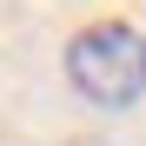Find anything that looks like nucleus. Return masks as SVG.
Returning <instances> with one entry per match:
<instances>
[{
	"label": "nucleus",
	"mask_w": 146,
	"mask_h": 146,
	"mask_svg": "<svg viewBox=\"0 0 146 146\" xmlns=\"http://www.w3.org/2000/svg\"><path fill=\"white\" fill-rule=\"evenodd\" d=\"M66 86L100 113H133L146 100V33L133 20H93L66 40Z\"/></svg>",
	"instance_id": "nucleus-1"
}]
</instances>
